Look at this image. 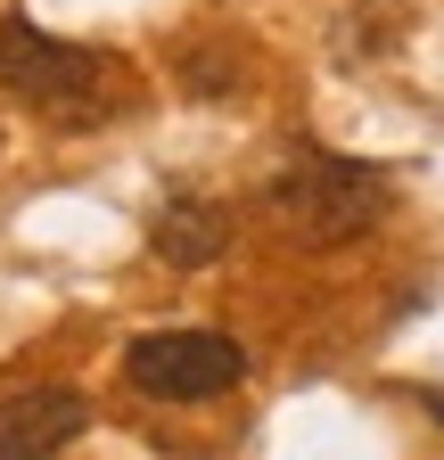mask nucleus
<instances>
[{"mask_svg":"<svg viewBox=\"0 0 444 460\" xmlns=\"http://www.w3.org/2000/svg\"><path fill=\"white\" fill-rule=\"evenodd\" d=\"M0 83L25 107L58 115V124H107V115H124V99H132V75L116 58L41 33L33 17H0Z\"/></svg>","mask_w":444,"mask_h":460,"instance_id":"nucleus-1","label":"nucleus"},{"mask_svg":"<svg viewBox=\"0 0 444 460\" xmlns=\"http://www.w3.org/2000/svg\"><path fill=\"white\" fill-rule=\"evenodd\" d=\"M263 206L297 247H346L386 214V172L362 156H297L271 172Z\"/></svg>","mask_w":444,"mask_h":460,"instance_id":"nucleus-2","label":"nucleus"},{"mask_svg":"<svg viewBox=\"0 0 444 460\" xmlns=\"http://www.w3.org/2000/svg\"><path fill=\"white\" fill-rule=\"evenodd\" d=\"M124 378L148 402H214L247 378V354L222 329H148L124 345Z\"/></svg>","mask_w":444,"mask_h":460,"instance_id":"nucleus-3","label":"nucleus"},{"mask_svg":"<svg viewBox=\"0 0 444 460\" xmlns=\"http://www.w3.org/2000/svg\"><path fill=\"white\" fill-rule=\"evenodd\" d=\"M91 428V402L75 386H9L0 394V460H58Z\"/></svg>","mask_w":444,"mask_h":460,"instance_id":"nucleus-4","label":"nucleus"},{"mask_svg":"<svg viewBox=\"0 0 444 460\" xmlns=\"http://www.w3.org/2000/svg\"><path fill=\"white\" fill-rule=\"evenodd\" d=\"M222 247H231V206H214V198H164L148 222V255L173 271H206L222 263Z\"/></svg>","mask_w":444,"mask_h":460,"instance_id":"nucleus-5","label":"nucleus"},{"mask_svg":"<svg viewBox=\"0 0 444 460\" xmlns=\"http://www.w3.org/2000/svg\"><path fill=\"white\" fill-rule=\"evenodd\" d=\"M182 83H190V91H206V99H222V91L239 83V58L222 49V41H198V49L182 58Z\"/></svg>","mask_w":444,"mask_h":460,"instance_id":"nucleus-6","label":"nucleus"},{"mask_svg":"<svg viewBox=\"0 0 444 460\" xmlns=\"http://www.w3.org/2000/svg\"><path fill=\"white\" fill-rule=\"evenodd\" d=\"M428 411H436V420H444V386H436V394H428Z\"/></svg>","mask_w":444,"mask_h":460,"instance_id":"nucleus-7","label":"nucleus"}]
</instances>
